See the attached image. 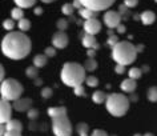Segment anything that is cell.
<instances>
[{"label":"cell","instance_id":"7c38bea8","mask_svg":"<svg viewBox=\"0 0 157 136\" xmlns=\"http://www.w3.org/2000/svg\"><path fill=\"white\" fill-rule=\"evenodd\" d=\"M32 103H33L32 99H29V98H20L16 102L12 103V107L17 112H28L32 108Z\"/></svg>","mask_w":157,"mask_h":136},{"label":"cell","instance_id":"52a82bcc","mask_svg":"<svg viewBox=\"0 0 157 136\" xmlns=\"http://www.w3.org/2000/svg\"><path fill=\"white\" fill-rule=\"evenodd\" d=\"M116 0H80L84 8H88L95 12H101L104 10H108L109 7L115 4Z\"/></svg>","mask_w":157,"mask_h":136},{"label":"cell","instance_id":"603a6c76","mask_svg":"<svg viewBox=\"0 0 157 136\" xmlns=\"http://www.w3.org/2000/svg\"><path fill=\"white\" fill-rule=\"evenodd\" d=\"M147 98L151 103H157V85H152L147 91Z\"/></svg>","mask_w":157,"mask_h":136},{"label":"cell","instance_id":"11a10c76","mask_svg":"<svg viewBox=\"0 0 157 136\" xmlns=\"http://www.w3.org/2000/svg\"><path fill=\"white\" fill-rule=\"evenodd\" d=\"M143 136H155V135H153L152 132H147V134H144Z\"/></svg>","mask_w":157,"mask_h":136},{"label":"cell","instance_id":"680465c9","mask_svg":"<svg viewBox=\"0 0 157 136\" xmlns=\"http://www.w3.org/2000/svg\"><path fill=\"white\" fill-rule=\"evenodd\" d=\"M155 2H156V3H157V0H155Z\"/></svg>","mask_w":157,"mask_h":136},{"label":"cell","instance_id":"7bdbcfd3","mask_svg":"<svg viewBox=\"0 0 157 136\" xmlns=\"http://www.w3.org/2000/svg\"><path fill=\"white\" fill-rule=\"evenodd\" d=\"M72 4H73V7H75V10H78V11H80L81 8H83V4L80 3V0H73Z\"/></svg>","mask_w":157,"mask_h":136},{"label":"cell","instance_id":"c3c4849f","mask_svg":"<svg viewBox=\"0 0 157 136\" xmlns=\"http://www.w3.org/2000/svg\"><path fill=\"white\" fill-rule=\"evenodd\" d=\"M129 100H131V102H137V100H139V96L133 92V94H131V96H129Z\"/></svg>","mask_w":157,"mask_h":136},{"label":"cell","instance_id":"f6af8a7d","mask_svg":"<svg viewBox=\"0 0 157 136\" xmlns=\"http://www.w3.org/2000/svg\"><path fill=\"white\" fill-rule=\"evenodd\" d=\"M116 31H117L119 33H125V31H127V27H125L124 24H120V25L116 28Z\"/></svg>","mask_w":157,"mask_h":136},{"label":"cell","instance_id":"681fc988","mask_svg":"<svg viewBox=\"0 0 157 136\" xmlns=\"http://www.w3.org/2000/svg\"><path fill=\"white\" fill-rule=\"evenodd\" d=\"M33 12H35V15H41L43 14V8H40V7H35V10H33Z\"/></svg>","mask_w":157,"mask_h":136},{"label":"cell","instance_id":"bcb514c9","mask_svg":"<svg viewBox=\"0 0 157 136\" xmlns=\"http://www.w3.org/2000/svg\"><path fill=\"white\" fill-rule=\"evenodd\" d=\"M87 55H88V57H92V59H95V56H96V49H88V51H87Z\"/></svg>","mask_w":157,"mask_h":136},{"label":"cell","instance_id":"ab89813d","mask_svg":"<svg viewBox=\"0 0 157 136\" xmlns=\"http://www.w3.org/2000/svg\"><path fill=\"white\" fill-rule=\"evenodd\" d=\"M91 136H109V135L104 130H99V128H97V130H93Z\"/></svg>","mask_w":157,"mask_h":136},{"label":"cell","instance_id":"ac0fdd59","mask_svg":"<svg viewBox=\"0 0 157 136\" xmlns=\"http://www.w3.org/2000/svg\"><path fill=\"white\" fill-rule=\"evenodd\" d=\"M6 128H7V131H19V132H21L23 131V123L20 122V120H17V119H12V120H10V122L6 124Z\"/></svg>","mask_w":157,"mask_h":136},{"label":"cell","instance_id":"836d02e7","mask_svg":"<svg viewBox=\"0 0 157 136\" xmlns=\"http://www.w3.org/2000/svg\"><path fill=\"white\" fill-rule=\"evenodd\" d=\"M120 43V40H119V36L117 35H113V36H109L108 37V40H107V44L109 45V47H115V45H117Z\"/></svg>","mask_w":157,"mask_h":136},{"label":"cell","instance_id":"8fae6325","mask_svg":"<svg viewBox=\"0 0 157 136\" xmlns=\"http://www.w3.org/2000/svg\"><path fill=\"white\" fill-rule=\"evenodd\" d=\"M83 28L85 31V33L88 35H93L95 36L96 33H99L101 31V21L97 17L95 19H89V20H85L83 24Z\"/></svg>","mask_w":157,"mask_h":136},{"label":"cell","instance_id":"ba28073f","mask_svg":"<svg viewBox=\"0 0 157 136\" xmlns=\"http://www.w3.org/2000/svg\"><path fill=\"white\" fill-rule=\"evenodd\" d=\"M121 15L119 14V11H112L108 10L104 14V24L108 27L109 29H116L117 27L121 24Z\"/></svg>","mask_w":157,"mask_h":136},{"label":"cell","instance_id":"60d3db41","mask_svg":"<svg viewBox=\"0 0 157 136\" xmlns=\"http://www.w3.org/2000/svg\"><path fill=\"white\" fill-rule=\"evenodd\" d=\"M115 71H116V73H119V75H121V73H124V72H125V65L116 64V67H115Z\"/></svg>","mask_w":157,"mask_h":136},{"label":"cell","instance_id":"f1b7e54d","mask_svg":"<svg viewBox=\"0 0 157 136\" xmlns=\"http://www.w3.org/2000/svg\"><path fill=\"white\" fill-rule=\"evenodd\" d=\"M3 28L6 31H8V32H12V29L15 28V20L13 19H6L3 21Z\"/></svg>","mask_w":157,"mask_h":136},{"label":"cell","instance_id":"8992f818","mask_svg":"<svg viewBox=\"0 0 157 136\" xmlns=\"http://www.w3.org/2000/svg\"><path fill=\"white\" fill-rule=\"evenodd\" d=\"M51 127H52V132L55 136H72L73 128L68 116H60V118L52 119Z\"/></svg>","mask_w":157,"mask_h":136},{"label":"cell","instance_id":"4316f807","mask_svg":"<svg viewBox=\"0 0 157 136\" xmlns=\"http://www.w3.org/2000/svg\"><path fill=\"white\" fill-rule=\"evenodd\" d=\"M61 12H63V15H65V16H73V12H75L73 4L72 3H65V4L61 7Z\"/></svg>","mask_w":157,"mask_h":136},{"label":"cell","instance_id":"484cf974","mask_svg":"<svg viewBox=\"0 0 157 136\" xmlns=\"http://www.w3.org/2000/svg\"><path fill=\"white\" fill-rule=\"evenodd\" d=\"M25 75L27 77H29V79H37L39 76V68L35 67V65H31V67H28L25 69Z\"/></svg>","mask_w":157,"mask_h":136},{"label":"cell","instance_id":"f35d334b","mask_svg":"<svg viewBox=\"0 0 157 136\" xmlns=\"http://www.w3.org/2000/svg\"><path fill=\"white\" fill-rule=\"evenodd\" d=\"M124 4L131 10V8H135V7L139 4V0H124Z\"/></svg>","mask_w":157,"mask_h":136},{"label":"cell","instance_id":"d6a6232c","mask_svg":"<svg viewBox=\"0 0 157 136\" xmlns=\"http://www.w3.org/2000/svg\"><path fill=\"white\" fill-rule=\"evenodd\" d=\"M41 98L43 99H51L52 98V95H53V91H52V88L51 87H44L41 89Z\"/></svg>","mask_w":157,"mask_h":136},{"label":"cell","instance_id":"7402d4cb","mask_svg":"<svg viewBox=\"0 0 157 136\" xmlns=\"http://www.w3.org/2000/svg\"><path fill=\"white\" fill-rule=\"evenodd\" d=\"M15 4H16L19 8L24 10V8H29V7H33L36 4L37 0H13Z\"/></svg>","mask_w":157,"mask_h":136},{"label":"cell","instance_id":"74e56055","mask_svg":"<svg viewBox=\"0 0 157 136\" xmlns=\"http://www.w3.org/2000/svg\"><path fill=\"white\" fill-rule=\"evenodd\" d=\"M73 91H75V95L76 96H87V94H85V88L83 85H78V87L73 88Z\"/></svg>","mask_w":157,"mask_h":136},{"label":"cell","instance_id":"ee69618b","mask_svg":"<svg viewBox=\"0 0 157 136\" xmlns=\"http://www.w3.org/2000/svg\"><path fill=\"white\" fill-rule=\"evenodd\" d=\"M4 136H21V132H19V131H7V134Z\"/></svg>","mask_w":157,"mask_h":136},{"label":"cell","instance_id":"277c9868","mask_svg":"<svg viewBox=\"0 0 157 136\" xmlns=\"http://www.w3.org/2000/svg\"><path fill=\"white\" fill-rule=\"evenodd\" d=\"M129 106H131V100L123 94H111L108 95V99L105 102L107 111L115 118H121L128 112Z\"/></svg>","mask_w":157,"mask_h":136},{"label":"cell","instance_id":"5bb4252c","mask_svg":"<svg viewBox=\"0 0 157 136\" xmlns=\"http://www.w3.org/2000/svg\"><path fill=\"white\" fill-rule=\"evenodd\" d=\"M47 114H48V116L52 119L60 118V116H67V107H64V106L49 107L48 110H47Z\"/></svg>","mask_w":157,"mask_h":136},{"label":"cell","instance_id":"7dc6e473","mask_svg":"<svg viewBox=\"0 0 157 136\" xmlns=\"http://www.w3.org/2000/svg\"><path fill=\"white\" fill-rule=\"evenodd\" d=\"M7 134V128H6V124H2V127H0V135L4 136Z\"/></svg>","mask_w":157,"mask_h":136},{"label":"cell","instance_id":"9f6ffc18","mask_svg":"<svg viewBox=\"0 0 157 136\" xmlns=\"http://www.w3.org/2000/svg\"><path fill=\"white\" fill-rule=\"evenodd\" d=\"M133 136H143V135H141V134H136V135H133Z\"/></svg>","mask_w":157,"mask_h":136},{"label":"cell","instance_id":"d4e9b609","mask_svg":"<svg viewBox=\"0 0 157 136\" xmlns=\"http://www.w3.org/2000/svg\"><path fill=\"white\" fill-rule=\"evenodd\" d=\"M24 17V11L21 8H19V7H15V8L11 11V19H13V20H21V19Z\"/></svg>","mask_w":157,"mask_h":136},{"label":"cell","instance_id":"9c48e42d","mask_svg":"<svg viewBox=\"0 0 157 136\" xmlns=\"http://www.w3.org/2000/svg\"><path fill=\"white\" fill-rule=\"evenodd\" d=\"M12 106L8 100L3 99L0 100V123L2 124H7L10 120H12Z\"/></svg>","mask_w":157,"mask_h":136},{"label":"cell","instance_id":"2e32d148","mask_svg":"<svg viewBox=\"0 0 157 136\" xmlns=\"http://www.w3.org/2000/svg\"><path fill=\"white\" fill-rule=\"evenodd\" d=\"M140 15H141V23H143L144 25H151L156 20V14L153 12V11H144V12Z\"/></svg>","mask_w":157,"mask_h":136},{"label":"cell","instance_id":"1f68e13d","mask_svg":"<svg viewBox=\"0 0 157 136\" xmlns=\"http://www.w3.org/2000/svg\"><path fill=\"white\" fill-rule=\"evenodd\" d=\"M68 24H69V21L68 20H65V19H59V20L56 21V27L59 28V31H65L67 28H68Z\"/></svg>","mask_w":157,"mask_h":136},{"label":"cell","instance_id":"44dd1931","mask_svg":"<svg viewBox=\"0 0 157 136\" xmlns=\"http://www.w3.org/2000/svg\"><path fill=\"white\" fill-rule=\"evenodd\" d=\"M97 65H99V64H97V61L95 59H92V57H88V59L84 61V68H85V71H87V72L96 71Z\"/></svg>","mask_w":157,"mask_h":136},{"label":"cell","instance_id":"f5cc1de1","mask_svg":"<svg viewBox=\"0 0 157 136\" xmlns=\"http://www.w3.org/2000/svg\"><path fill=\"white\" fill-rule=\"evenodd\" d=\"M141 69H143V72H148L149 67H148V65H143V68H141Z\"/></svg>","mask_w":157,"mask_h":136},{"label":"cell","instance_id":"d590c367","mask_svg":"<svg viewBox=\"0 0 157 136\" xmlns=\"http://www.w3.org/2000/svg\"><path fill=\"white\" fill-rule=\"evenodd\" d=\"M128 10H129V8H128V7L125 6V4H121V6H120L119 14L121 15V17H123V19H127L125 16H128V15H129V11H128Z\"/></svg>","mask_w":157,"mask_h":136},{"label":"cell","instance_id":"e0dca14e","mask_svg":"<svg viewBox=\"0 0 157 136\" xmlns=\"http://www.w3.org/2000/svg\"><path fill=\"white\" fill-rule=\"evenodd\" d=\"M33 65L35 67H37L39 69L43 68V67H45L47 63H48V56H45L44 53H39V55H36L33 57Z\"/></svg>","mask_w":157,"mask_h":136},{"label":"cell","instance_id":"db71d44e","mask_svg":"<svg viewBox=\"0 0 157 136\" xmlns=\"http://www.w3.org/2000/svg\"><path fill=\"white\" fill-rule=\"evenodd\" d=\"M43 3H45V4H49V3H53V2H56V0H41Z\"/></svg>","mask_w":157,"mask_h":136},{"label":"cell","instance_id":"9a60e30c","mask_svg":"<svg viewBox=\"0 0 157 136\" xmlns=\"http://www.w3.org/2000/svg\"><path fill=\"white\" fill-rule=\"evenodd\" d=\"M136 87H137L136 80L131 79V77H128V79L123 80V81H121V84H120L121 91H123V92H127V94H133V91L136 89Z\"/></svg>","mask_w":157,"mask_h":136},{"label":"cell","instance_id":"b9f144b4","mask_svg":"<svg viewBox=\"0 0 157 136\" xmlns=\"http://www.w3.org/2000/svg\"><path fill=\"white\" fill-rule=\"evenodd\" d=\"M0 80H2V81L6 80V68H4V65H2V67H0Z\"/></svg>","mask_w":157,"mask_h":136},{"label":"cell","instance_id":"4dcf8cb0","mask_svg":"<svg viewBox=\"0 0 157 136\" xmlns=\"http://www.w3.org/2000/svg\"><path fill=\"white\" fill-rule=\"evenodd\" d=\"M85 83H87L88 87H97L99 85V79H97L96 76H87V80H85Z\"/></svg>","mask_w":157,"mask_h":136},{"label":"cell","instance_id":"e575fe53","mask_svg":"<svg viewBox=\"0 0 157 136\" xmlns=\"http://www.w3.org/2000/svg\"><path fill=\"white\" fill-rule=\"evenodd\" d=\"M27 116H28L29 120H36L39 118V111L36 108H31V110L27 112Z\"/></svg>","mask_w":157,"mask_h":136},{"label":"cell","instance_id":"4fadbf2b","mask_svg":"<svg viewBox=\"0 0 157 136\" xmlns=\"http://www.w3.org/2000/svg\"><path fill=\"white\" fill-rule=\"evenodd\" d=\"M81 43H83V45L85 48H88V49H99L100 48L99 43H97L96 37L93 36V35H88V33L83 35V37H81Z\"/></svg>","mask_w":157,"mask_h":136},{"label":"cell","instance_id":"6f0895ef","mask_svg":"<svg viewBox=\"0 0 157 136\" xmlns=\"http://www.w3.org/2000/svg\"><path fill=\"white\" fill-rule=\"evenodd\" d=\"M111 136H117V135H111Z\"/></svg>","mask_w":157,"mask_h":136},{"label":"cell","instance_id":"7a4b0ae2","mask_svg":"<svg viewBox=\"0 0 157 136\" xmlns=\"http://www.w3.org/2000/svg\"><path fill=\"white\" fill-rule=\"evenodd\" d=\"M85 72L87 71H85L84 65L68 61V63L63 65L61 72H60V79L65 85L76 88L78 85H83V83L87 80Z\"/></svg>","mask_w":157,"mask_h":136},{"label":"cell","instance_id":"6da1fadb","mask_svg":"<svg viewBox=\"0 0 157 136\" xmlns=\"http://www.w3.org/2000/svg\"><path fill=\"white\" fill-rule=\"evenodd\" d=\"M32 51V41L21 31L8 32L2 40V52L11 60H21Z\"/></svg>","mask_w":157,"mask_h":136},{"label":"cell","instance_id":"cb8c5ba5","mask_svg":"<svg viewBox=\"0 0 157 136\" xmlns=\"http://www.w3.org/2000/svg\"><path fill=\"white\" fill-rule=\"evenodd\" d=\"M17 27H19V31H21V32H27V31L31 29V21L28 20V19L23 17L21 20H19Z\"/></svg>","mask_w":157,"mask_h":136},{"label":"cell","instance_id":"f907efd6","mask_svg":"<svg viewBox=\"0 0 157 136\" xmlns=\"http://www.w3.org/2000/svg\"><path fill=\"white\" fill-rule=\"evenodd\" d=\"M136 51H137V53L143 52V51H144V45H143V44H137V45H136Z\"/></svg>","mask_w":157,"mask_h":136},{"label":"cell","instance_id":"30bf717a","mask_svg":"<svg viewBox=\"0 0 157 136\" xmlns=\"http://www.w3.org/2000/svg\"><path fill=\"white\" fill-rule=\"evenodd\" d=\"M69 43V39H68V35H67L64 31H57V32L53 33L52 36V45L57 49H63L68 45Z\"/></svg>","mask_w":157,"mask_h":136},{"label":"cell","instance_id":"f546056e","mask_svg":"<svg viewBox=\"0 0 157 136\" xmlns=\"http://www.w3.org/2000/svg\"><path fill=\"white\" fill-rule=\"evenodd\" d=\"M76 131H77L78 135H81V134H88L89 126H88L87 123H78L77 126H76Z\"/></svg>","mask_w":157,"mask_h":136},{"label":"cell","instance_id":"8d00e7d4","mask_svg":"<svg viewBox=\"0 0 157 136\" xmlns=\"http://www.w3.org/2000/svg\"><path fill=\"white\" fill-rule=\"evenodd\" d=\"M44 55L45 56H48V57H53L55 55H56V48L53 47H47L45 49H44Z\"/></svg>","mask_w":157,"mask_h":136},{"label":"cell","instance_id":"3957f363","mask_svg":"<svg viewBox=\"0 0 157 136\" xmlns=\"http://www.w3.org/2000/svg\"><path fill=\"white\" fill-rule=\"evenodd\" d=\"M136 45H133L131 41H120L119 44L112 48V59L116 61V64L127 67L136 60Z\"/></svg>","mask_w":157,"mask_h":136},{"label":"cell","instance_id":"ffe728a7","mask_svg":"<svg viewBox=\"0 0 157 136\" xmlns=\"http://www.w3.org/2000/svg\"><path fill=\"white\" fill-rule=\"evenodd\" d=\"M78 14H80V16L85 19V20H89V19H95L97 17V15H99V12H95V11H91L88 8H81L80 11H78Z\"/></svg>","mask_w":157,"mask_h":136},{"label":"cell","instance_id":"816d5d0a","mask_svg":"<svg viewBox=\"0 0 157 136\" xmlns=\"http://www.w3.org/2000/svg\"><path fill=\"white\" fill-rule=\"evenodd\" d=\"M33 84L36 85V87H39V85H41V84H43V79H41V77H40V79H39V77H37V79H35Z\"/></svg>","mask_w":157,"mask_h":136},{"label":"cell","instance_id":"5b68a950","mask_svg":"<svg viewBox=\"0 0 157 136\" xmlns=\"http://www.w3.org/2000/svg\"><path fill=\"white\" fill-rule=\"evenodd\" d=\"M23 92H24L23 84L16 79H13V77H8L4 81H2L0 94H2L3 99L8 100V102H16L17 99L21 98Z\"/></svg>","mask_w":157,"mask_h":136},{"label":"cell","instance_id":"d6986e66","mask_svg":"<svg viewBox=\"0 0 157 136\" xmlns=\"http://www.w3.org/2000/svg\"><path fill=\"white\" fill-rule=\"evenodd\" d=\"M107 99H108V95L105 94L104 91H96V92H93V95H92V100H93V103H96V104H103L107 102Z\"/></svg>","mask_w":157,"mask_h":136},{"label":"cell","instance_id":"83f0119b","mask_svg":"<svg viewBox=\"0 0 157 136\" xmlns=\"http://www.w3.org/2000/svg\"><path fill=\"white\" fill-rule=\"evenodd\" d=\"M128 75H129V77H131V79L137 80V79H140V77H141V75H143V69H141V68H137V67H133V68H131V69L128 71Z\"/></svg>","mask_w":157,"mask_h":136}]
</instances>
